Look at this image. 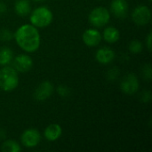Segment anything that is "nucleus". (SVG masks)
Segmentation results:
<instances>
[{
  "instance_id": "25",
  "label": "nucleus",
  "mask_w": 152,
  "mask_h": 152,
  "mask_svg": "<svg viewBox=\"0 0 152 152\" xmlns=\"http://www.w3.org/2000/svg\"><path fill=\"white\" fill-rule=\"evenodd\" d=\"M7 11V7L6 4L4 2H0V14H4Z\"/></svg>"
},
{
  "instance_id": "18",
  "label": "nucleus",
  "mask_w": 152,
  "mask_h": 152,
  "mask_svg": "<svg viewBox=\"0 0 152 152\" xmlns=\"http://www.w3.org/2000/svg\"><path fill=\"white\" fill-rule=\"evenodd\" d=\"M143 49V45L142 43L139 40H133L128 46V50L130 53H134V54H137V53H141L142 52Z\"/></svg>"
},
{
  "instance_id": "13",
  "label": "nucleus",
  "mask_w": 152,
  "mask_h": 152,
  "mask_svg": "<svg viewBox=\"0 0 152 152\" xmlns=\"http://www.w3.org/2000/svg\"><path fill=\"white\" fill-rule=\"evenodd\" d=\"M62 134V128L58 124H50L44 132L45 138L49 142L57 141Z\"/></svg>"
},
{
  "instance_id": "21",
  "label": "nucleus",
  "mask_w": 152,
  "mask_h": 152,
  "mask_svg": "<svg viewBox=\"0 0 152 152\" xmlns=\"http://www.w3.org/2000/svg\"><path fill=\"white\" fill-rule=\"evenodd\" d=\"M57 93L61 97H68L70 94L69 88L66 86H59L57 87Z\"/></svg>"
},
{
  "instance_id": "2",
  "label": "nucleus",
  "mask_w": 152,
  "mask_h": 152,
  "mask_svg": "<svg viewBox=\"0 0 152 152\" xmlns=\"http://www.w3.org/2000/svg\"><path fill=\"white\" fill-rule=\"evenodd\" d=\"M19 86L18 72L13 67L4 66L0 69V89L4 92H12Z\"/></svg>"
},
{
  "instance_id": "7",
  "label": "nucleus",
  "mask_w": 152,
  "mask_h": 152,
  "mask_svg": "<svg viewBox=\"0 0 152 152\" xmlns=\"http://www.w3.org/2000/svg\"><path fill=\"white\" fill-rule=\"evenodd\" d=\"M21 143L26 148H35L41 141V134L36 128L26 129L20 136Z\"/></svg>"
},
{
  "instance_id": "14",
  "label": "nucleus",
  "mask_w": 152,
  "mask_h": 152,
  "mask_svg": "<svg viewBox=\"0 0 152 152\" xmlns=\"http://www.w3.org/2000/svg\"><path fill=\"white\" fill-rule=\"evenodd\" d=\"M14 11L16 14L25 17L31 12V4L29 0H16L14 4Z\"/></svg>"
},
{
  "instance_id": "16",
  "label": "nucleus",
  "mask_w": 152,
  "mask_h": 152,
  "mask_svg": "<svg viewBox=\"0 0 152 152\" xmlns=\"http://www.w3.org/2000/svg\"><path fill=\"white\" fill-rule=\"evenodd\" d=\"M13 59V52L9 47L0 48V65L6 66Z\"/></svg>"
},
{
  "instance_id": "9",
  "label": "nucleus",
  "mask_w": 152,
  "mask_h": 152,
  "mask_svg": "<svg viewBox=\"0 0 152 152\" xmlns=\"http://www.w3.org/2000/svg\"><path fill=\"white\" fill-rule=\"evenodd\" d=\"M13 60V68L17 72L26 73L29 71L33 67V60L29 55L20 54L16 56Z\"/></svg>"
},
{
  "instance_id": "28",
  "label": "nucleus",
  "mask_w": 152,
  "mask_h": 152,
  "mask_svg": "<svg viewBox=\"0 0 152 152\" xmlns=\"http://www.w3.org/2000/svg\"><path fill=\"white\" fill-rule=\"evenodd\" d=\"M149 1H150V2H151V0H149Z\"/></svg>"
},
{
  "instance_id": "23",
  "label": "nucleus",
  "mask_w": 152,
  "mask_h": 152,
  "mask_svg": "<svg viewBox=\"0 0 152 152\" xmlns=\"http://www.w3.org/2000/svg\"><path fill=\"white\" fill-rule=\"evenodd\" d=\"M151 99V93L149 91H145L143 92V94H142V101L143 102H149Z\"/></svg>"
},
{
  "instance_id": "5",
  "label": "nucleus",
  "mask_w": 152,
  "mask_h": 152,
  "mask_svg": "<svg viewBox=\"0 0 152 152\" xmlns=\"http://www.w3.org/2000/svg\"><path fill=\"white\" fill-rule=\"evenodd\" d=\"M139 86L140 83L138 77L134 73H129L126 75L120 82L121 91L127 95H133L136 94L139 90Z\"/></svg>"
},
{
  "instance_id": "22",
  "label": "nucleus",
  "mask_w": 152,
  "mask_h": 152,
  "mask_svg": "<svg viewBox=\"0 0 152 152\" xmlns=\"http://www.w3.org/2000/svg\"><path fill=\"white\" fill-rule=\"evenodd\" d=\"M118 76H119V69L117 67L110 69L108 72V79H110V80L113 81V80L117 79Z\"/></svg>"
},
{
  "instance_id": "4",
  "label": "nucleus",
  "mask_w": 152,
  "mask_h": 152,
  "mask_svg": "<svg viewBox=\"0 0 152 152\" xmlns=\"http://www.w3.org/2000/svg\"><path fill=\"white\" fill-rule=\"evenodd\" d=\"M89 22L95 28H102L109 23L110 20V11L103 6L95 7L91 11L88 16Z\"/></svg>"
},
{
  "instance_id": "26",
  "label": "nucleus",
  "mask_w": 152,
  "mask_h": 152,
  "mask_svg": "<svg viewBox=\"0 0 152 152\" xmlns=\"http://www.w3.org/2000/svg\"><path fill=\"white\" fill-rule=\"evenodd\" d=\"M5 138V133L4 130H0V139H4Z\"/></svg>"
},
{
  "instance_id": "24",
  "label": "nucleus",
  "mask_w": 152,
  "mask_h": 152,
  "mask_svg": "<svg viewBox=\"0 0 152 152\" xmlns=\"http://www.w3.org/2000/svg\"><path fill=\"white\" fill-rule=\"evenodd\" d=\"M151 40H152V33L151 31L148 34L147 39H146V45L149 49V51H151Z\"/></svg>"
},
{
  "instance_id": "11",
  "label": "nucleus",
  "mask_w": 152,
  "mask_h": 152,
  "mask_svg": "<svg viewBox=\"0 0 152 152\" xmlns=\"http://www.w3.org/2000/svg\"><path fill=\"white\" fill-rule=\"evenodd\" d=\"M129 5L126 0H112L110 4L111 12L118 19H125L128 14Z\"/></svg>"
},
{
  "instance_id": "27",
  "label": "nucleus",
  "mask_w": 152,
  "mask_h": 152,
  "mask_svg": "<svg viewBox=\"0 0 152 152\" xmlns=\"http://www.w3.org/2000/svg\"><path fill=\"white\" fill-rule=\"evenodd\" d=\"M34 2H36V3H42V2H44V1H45V0H33Z\"/></svg>"
},
{
  "instance_id": "6",
  "label": "nucleus",
  "mask_w": 152,
  "mask_h": 152,
  "mask_svg": "<svg viewBox=\"0 0 152 152\" xmlns=\"http://www.w3.org/2000/svg\"><path fill=\"white\" fill-rule=\"evenodd\" d=\"M132 19L138 26H145L151 20V12L147 5H139L132 12Z\"/></svg>"
},
{
  "instance_id": "10",
  "label": "nucleus",
  "mask_w": 152,
  "mask_h": 152,
  "mask_svg": "<svg viewBox=\"0 0 152 152\" xmlns=\"http://www.w3.org/2000/svg\"><path fill=\"white\" fill-rule=\"evenodd\" d=\"M83 42L89 47H95L100 45L102 36L101 32L96 28H87L85 30L82 36Z\"/></svg>"
},
{
  "instance_id": "17",
  "label": "nucleus",
  "mask_w": 152,
  "mask_h": 152,
  "mask_svg": "<svg viewBox=\"0 0 152 152\" xmlns=\"http://www.w3.org/2000/svg\"><path fill=\"white\" fill-rule=\"evenodd\" d=\"M1 151L3 152H20L21 148L17 142L13 140H7L3 142Z\"/></svg>"
},
{
  "instance_id": "20",
  "label": "nucleus",
  "mask_w": 152,
  "mask_h": 152,
  "mask_svg": "<svg viewBox=\"0 0 152 152\" xmlns=\"http://www.w3.org/2000/svg\"><path fill=\"white\" fill-rule=\"evenodd\" d=\"M142 76L145 79L147 80H151L152 77V71H151V64H146L143 66L142 68Z\"/></svg>"
},
{
  "instance_id": "1",
  "label": "nucleus",
  "mask_w": 152,
  "mask_h": 152,
  "mask_svg": "<svg viewBox=\"0 0 152 152\" xmlns=\"http://www.w3.org/2000/svg\"><path fill=\"white\" fill-rule=\"evenodd\" d=\"M13 38L19 47L27 53H34L38 50L41 44L40 33L32 24H24L19 27L13 33Z\"/></svg>"
},
{
  "instance_id": "3",
  "label": "nucleus",
  "mask_w": 152,
  "mask_h": 152,
  "mask_svg": "<svg viewBox=\"0 0 152 152\" xmlns=\"http://www.w3.org/2000/svg\"><path fill=\"white\" fill-rule=\"evenodd\" d=\"M53 20V13L50 8L47 6L42 5L37 7L33 10L29 16L30 23L36 28H45L48 27Z\"/></svg>"
},
{
  "instance_id": "8",
  "label": "nucleus",
  "mask_w": 152,
  "mask_h": 152,
  "mask_svg": "<svg viewBox=\"0 0 152 152\" xmlns=\"http://www.w3.org/2000/svg\"><path fill=\"white\" fill-rule=\"evenodd\" d=\"M53 85L50 81H44L36 88L33 94V97L37 102L45 101L53 94Z\"/></svg>"
},
{
  "instance_id": "19",
  "label": "nucleus",
  "mask_w": 152,
  "mask_h": 152,
  "mask_svg": "<svg viewBox=\"0 0 152 152\" xmlns=\"http://www.w3.org/2000/svg\"><path fill=\"white\" fill-rule=\"evenodd\" d=\"M13 38V34L11 32V30L7 28H1L0 29V41L7 42Z\"/></svg>"
},
{
  "instance_id": "12",
  "label": "nucleus",
  "mask_w": 152,
  "mask_h": 152,
  "mask_svg": "<svg viewBox=\"0 0 152 152\" xmlns=\"http://www.w3.org/2000/svg\"><path fill=\"white\" fill-rule=\"evenodd\" d=\"M116 53L115 52L110 48V47H102L99 50H97L95 53V59L96 61L103 65H107L113 61L115 59Z\"/></svg>"
},
{
  "instance_id": "15",
  "label": "nucleus",
  "mask_w": 152,
  "mask_h": 152,
  "mask_svg": "<svg viewBox=\"0 0 152 152\" xmlns=\"http://www.w3.org/2000/svg\"><path fill=\"white\" fill-rule=\"evenodd\" d=\"M103 39L109 44H114L118 42L120 38V32L115 27H108L103 30L102 33Z\"/></svg>"
}]
</instances>
